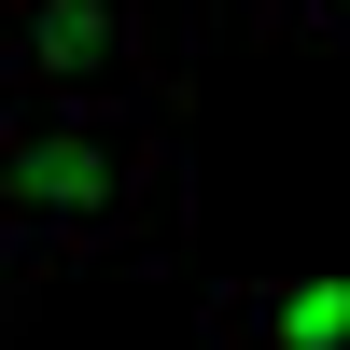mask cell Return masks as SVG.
<instances>
[{"label":"cell","instance_id":"obj_3","mask_svg":"<svg viewBox=\"0 0 350 350\" xmlns=\"http://www.w3.org/2000/svg\"><path fill=\"white\" fill-rule=\"evenodd\" d=\"M211 350H350V267H308V280H252L224 295V336Z\"/></svg>","mask_w":350,"mask_h":350},{"label":"cell","instance_id":"obj_1","mask_svg":"<svg viewBox=\"0 0 350 350\" xmlns=\"http://www.w3.org/2000/svg\"><path fill=\"white\" fill-rule=\"evenodd\" d=\"M14 196H28V239L42 252H112V239H168L183 211V168H168L154 112L140 98H14Z\"/></svg>","mask_w":350,"mask_h":350},{"label":"cell","instance_id":"obj_2","mask_svg":"<svg viewBox=\"0 0 350 350\" xmlns=\"http://www.w3.org/2000/svg\"><path fill=\"white\" fill-rule=\"evenodd\" d=\"M14 70L42 98H140V0H28Z\"/></svg>","mask_w":350,"mask_h":350},{"label":"cell","instance_id":"obj_5","mask_svg":"<svg viewBox=\"0 0 350 350\" xmlns=\"http://www.w3.org/2000/svg\"><path fill=\"white\" fill-rule=\"evenodd\" d=\"M267 28H323V42H350V0H252Z\"/></svg>","mask_w":350,"mask_h":350},{"label":"cell","instance_id":"obj_6","mask_svg":"<svg viewBox=\"0 0 350 350\" xmlns=\"http://www.w3.org/2000/svg\"><path fill=\"white\" fill-rule=\"evenodd\" d=\"M14 14H28V0H0V56H14Z\"/></svg>","mask_w":350,"mask_h":350},{"label":"cell","instance_id":"obj_4","mask_svg":"<svg viewBox=\"0 0 350 350\" xmlns=\"http://www.w3.org/2000/svg\"><path fill=\"white\" fill-rule=\"evenodd\" d=\"M28 252H42V239H28V196H14V140H0V308H14Z\"/></svg>","mask_w":350,"mask_h":350}]
</instances>
